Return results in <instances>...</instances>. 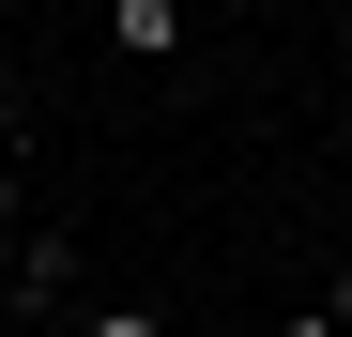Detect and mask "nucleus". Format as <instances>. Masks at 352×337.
Segmentation results:
<instances>
[{
	"instance_id": "f257e3e1",
	"label": "nucleus",
	"mask_w": 352,
	"mask_h": 337,
	"mask_svg": "<svg viewBox=\"0 0 352 337\" xmlns=\"http://www.w3.org/2000/svg\"><path fill=\"white\" fill-rule=\"evenodd\" d=\"M107 31H123L138 62H168V46H184V0H107Z\"/></svg>"
},
{
	"instance_id": "f03ea898",
	"label": "nucleus",
	"mask_w": 352,
	"mask_h": 337,
	"mask_svg": "<svg viewBox=\"0 0 352 337\" xmlns=\"http://www.w3.org/2000/svg\"><path fill=\"white\" fill-rule=\"evenodd\" d=\"M62 276H77V246L46 230V246H16V307H62Z\"/></svg>"
},
{
	"instance_id": "7ed1b4c3",
	"label": "nucleus",
	"mask_w": 352,
	"mask_h": 337,
	"mask_svg": "<svg viewBox=\"0 0 352 337\" xmlns=\"http://www.w3.org/2000/svg\"><path fill=\"white\" fill-rule=\"evenodd\" d=\"M92 337H168V322H153V307H107V322H92Z\"/></svg>"
},
{
	"instance_id": "20e7f679",
	"label": "nucleus",
	"mask_w": 352,
	"mask_h": 337,
	"mask_svg": "<svg viewBox=\"0 0 352 337\" xmlns=\"http://www.w3.org/2000/svg\"><path fill=\"white\" fill-rule=\"evenodd\" d=\"M337 337H352V261H337Z\"/></svg>"
},
{
	"instance_id": "39448f33",
	"label": "nucleus",
	"mask_w": 352,
	"mask_h": 337,
	"mask_svg": "<svg viewBox=\"0 0 352 337\" xmlns=\"http://www.w3.org/2000/svg\"><path fill=\"white\" fill-rule=\"evenodd\" d=\"M0 230H16V168H0Z\"/></svg>"
}]
</instances>
